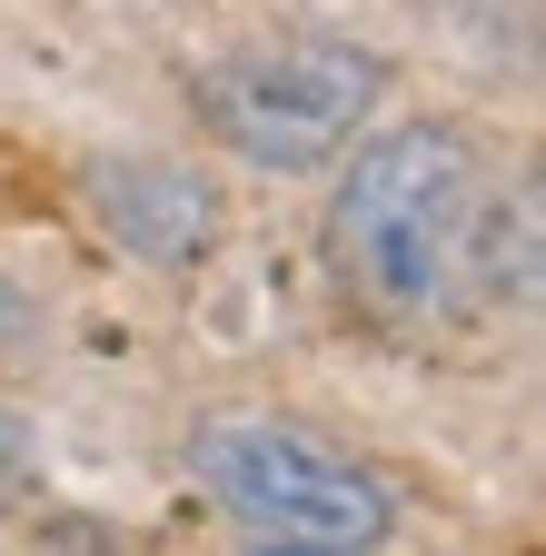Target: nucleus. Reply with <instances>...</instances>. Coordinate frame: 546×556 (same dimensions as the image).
Listing matches in <instances>:
<instances>
[{"mask_svg": "<svg viewBox=\"0 0 546 556\" xmlns=\"http://www.w3.org/2000/svg\"><path fill=\"white\" fill-rule=\"evenodd\" d=\"M189 467L229 517L268 527V546H348V556H368L397 527L388 486L358 457H338L308 428H279V417H219L189 447Z\"/></svg>", "mask_w": 546, "mask_h": 556, "instance_id": "obj_3", "label": "nucleus"}, {"mask_svg": "<svg viewBox=\"0 0 546 556\" xmlns=\"http://www.w3.org/2000/svg\"><path fill=\"white\" fill-rule=\"evenodd\" d=\"M328 239L378 308H457L467 289H526L536 278V208L497 199L487 150L467 129H388L348 160Z\"/></svg>", "mask_w": 546, "mask_h": 556, "instance_id": "obj_1", "label": "nucleus"}, {"mask_svg": "<svg viewBox=\"0 0 546 556\" xmlns=\"http://www.w3.org/2000/svg\"><path fill=\"white\" fill-rule=\"evenodd\" d=\"M100 219H110L129 249H150V258H189V249H209L219 208H209V189H199L189 169L129 160V169H100Z\"/></svg>", "mask_w": 546, "mask_h": 556, "instance_id": "obj_4", "label": "nucleus"}, {"mask_svg": "<svg viewBox=\"0 0 546 556\" xmlns=\"http://www.w3.org/2000/svg\"><path fill=\"white\" fill-rule=\"evenodd\" d=\"M388 90V60L348 40H258L209 70H189V110L258 169H318L358 139Z\"/></svg>", "mask_w": 546, "mask_h": 556, "instance_id": "obj_2", "label": "nucleus"}, {"mask_svg": "<svg viewBox=\"0 0 546 556\" xmlns=\"http://www.w3.org/2000/svg\"><path fill=\"white\" fill-rule=\"evenodd\" d=\"M11 318H21V299H11V289H0V338H11Z\"/></svg>", "mask_w": 546, "mask_h": 556, "instance_id": "obj_7", "label": "nucleus"}, {"mask_svg": "<svg viewBox=\"0 0 546 556\" xmlns=\"http://www.w3.org/2000/svg\"><path fill=\"white\" fill-rule=\"evenodd\" d=\"M21 457V428H11V417H0V467H11Z\"/></svg>", "mask_w": 546, "mask_h": 556, "instance_id": "obj_6", "label": "nucleus"}, {"mask_svg": "<svg viewBox=\"0 0 546 556\" xmlns=\"http://www.w3.org/2000/svg\"><path fill=\"white\" fill-rule=\"evenodd\" d=\"M258 556H348V546H258Z\"/></svg>", "mask_w": 546, "mask_h": 556, "instance_id": "obj_5", "label": "nucleus"}]
</instances>
